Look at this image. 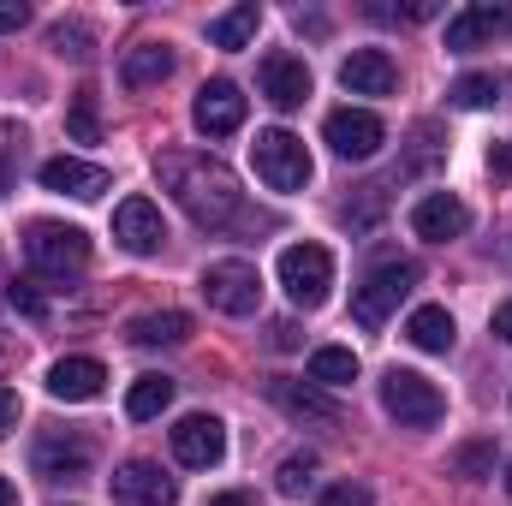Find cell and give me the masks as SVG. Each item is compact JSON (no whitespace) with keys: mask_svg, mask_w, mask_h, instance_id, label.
<instances>
[{"mask_svg":"<svg viewBox=\"0 0 512 506\" xmlns=\"http://www.w3.org/2000/svg\"><path fill=\"white\" fill-rule=\"evenodd\" d=\"M6 298H12V310L42 316V298H36V286H30V280H12V292H6Z\"/></svg>","mask_w":512,"mask_h":506,"instance_id":"cell-35","label":"cell"},{"mask_svg":"<svg viewBox=\"0 0 512 506\" xmlns=\"http://www.w3.org/2000/svg\"><path fill=\"white\" fill-rule=\"evenodd\" d=\"M382 209H387V185H358V197L340 209V221H346L352 233H370V227L382 221Z\"/></svg>","mask_w":512,"mask_h":506,"instance_id":"cell-29","label":"cell"},{"mask_svg":"<svg viewBox=\"0 0 512 506\" xmlns=\"http://www.w3.org/2000/svg\"><path fill=\"white\" fill-rule=\"evenodd\" d=\"M489 328H495V340H507V346H512V298L495 310V322H489Z\"/></svg>","mask_w":512,"mask_h":506,"instance_id":"cell-39","label":"cell"},{"mask_svg":"<svg viewBox=\"0 0 512 506\" xmlns=\"http://www.w3.org/2000/svg\"><path fill=\"white\" fill-rule=\"evenodd\" d=\"M114 239L126 245L131 256H155L167 245V227H161V209L149 203V197H126L120 209H114Z\"/></svg>","mask_w":512,"mask_h":506,"instance_id":"cell-16","label":"cell"},{"mask_svg":"<svg viewBox=\"0 0 512 506\" xmlns=\"http://www.w3.org/2000/svg\"><path fill=\"white\" fill-rule=\"evenodd\" d=\"M155 179H161V191H167L203 233H233V227L251 221V215H245V191H239V179H233V167H227L221 155L167 149V155L155 161Z\"/></svg>","mask_w":512,"mask_h":506,"instance_id":"cell-1","label":"cell"},{"mask_svg":"<svg viewBox=\"0 0 512 506\" xmlns=\"http://www.w3.org/2000/svg\"><path fill=\"white\" fill-rule=\"evenodd\" d=\"M405 340H411L417 352H453L459 328H453L447 304H423V310H411V322H405Z\"/></svg>","mask_w":512,"mask_h":506,"instance_id":"cell-22","label":"cell"},{"mask_svg":"<svg viewBox=\"0 0 512 506\" xmlns=\"http://www.w3.org/2000/svg\"><path fill=\"white\" fill-rule=\"evenodd\" d=\"M173 459H179V465H191V471L221 465V459H227V423H221V417H209V411L179 417V423H173Z\"/></svg>","mask_w":512,"mask_h":506,"instance_id":"cell-9","label":"cell"},{"mask_svg":"<svg viewBox=\"0 0 512 506\" xmlns=\"http://www.w3.org/2000/svg\"><path fill=\"white\" fill-rule=\"evenodd\" d=\"M256 30H262V6H256V0H239V6H227L221 18H209V42H215V48H251Z\"/></svg>","mask_w":512,"mask_h":506,"instance_id":"cell-24","label":"cell"},{"mask_svg":"<svg viewBox=\"0 0 512 506\" xmlns=\"http://www.w3.org/2000/svg\"><path fill=\"white\" fill-rule=\"evenodd\" d=\"M18 161H24V126L6 120V126H0V197L12 191V167H18Z\"/></svg>","mask_w":512,"mask_h":506,"instance_id":"cell-32","label":"cell"},{"mask_svg":"<svg viewBox=\"0 0 512 506\" xmlns=\"http://www.w3.org/2000/svg\"><path fill=\"white\" fill-rule=\"evenodd\" d=\"M42 191H60V197H102L108 191V167H96V161H78V155H54V161H42Z\"/></svg>","mask_w":512,"mask_h":506,"instance_id":"cell-18","label":"cell"},{"mask_svg":"<svg viewBox=\"0 0 512 506\" xmlns=\"http://www.w3.org/2000/svg\"><path fill=\"white\" fill-rule=\"evenodd\" d=\"M268 399L286 411V417H298V423H322V429H334L340 423V405L316 387V381H292V376H268Z\"/></svg>","mask_w":512,"mask_h":506,"instance_id":"cell-14","label":"cell"},{"mask_svg":"<svg viewBox=\"0 0 512 506\" xmlns=\"http://www.w3.org/2000/svg\"><path fill=\"white\" fill-rule=\"evenodd\" d=\"M102 381H108V370H102L96 358H60V364L48 370V393L66 399V405H84V399L102 393Z\"/></svg>","mask_w":512,"mask_h":506,"instance_id":"cell-20","label":"cell"},{"mask_svg":"<svg viewBox=\"0 0 512 506\" xmlns=\"http://www.w3.org/2000/svg\"><path fill=\"white\" fill-rule=\"evenodd\" d=\"M256 78H262V96H268L280 114H292V108L310 102V66H304L298 54H268Z\"/></svg>","mask_w":512,"mask_h":506,"instance_id":"cell-17","label":"cell"},{"mask_svg":"<svg viewBox=\"0 0 512 506\" xmlns=\"http://www.w3.org/2000/svg\"><path fill=\"white\" fill-rule=\"evenodd\" d=\"M131 346H185L191 340V316L185 310H149V316H131Z\"/></svg>","mask_w":512,"mask_h":506,"instance_id":"cell-23","label":"cell"},{"mask_svg":"<svg viewBox=\"0 0 512 506\" xmlns=\"http://www.w3.org/2000/svg\"><path fill=\"white\" fill-rule=\"evenodd\" d=\"M489 173H495V179H512V143H495V149H489Z\"/></svg>","mask_w":512,"mask_h":506,"instance_id":"cell-38","label":"cell"},{"mask_svg":"<svg viewBox=\"0 0 512 506\" xmlns=\"http://www.w3.org/2000/svg\"><path fill=\"white\" fill-rule=\"evenodd\" d=\"M48 48H54L60 60H90V54H96V30H90L84 18H54V24H48Z\"/></svg>","mask_w":512,"mask_h":506,"instance_id":"cell-28","label":"cell"},{"mask_svg":"<svg viewBox=\"0 0 512 506\" xmlns=\"http://www.w3.org/2000/svg\"><path fill=\"white\" fill-rule=\"evenodd\" d=\"M465 227H471V209H465L453 191H429V197H417V209H411V233L429 239V245H447V239H459Z\"/></svg>","mask_w":512,"mask_h":506,"instance_id":"cell-15","label":"cell"},{"mask_svg":"<svg viewBox=\"0 0 512 506\" xmlns=\"http://www.w3.org/2000/svg\"><path fill=\"white\" fill-rule=\"evenodd\" d=\"M12 429H18V393H6V387H0V441H6Z\"/></svg>","mask_w":512,"mask_h":506,"instance_id":"cell-37","label":"cell"},{"mask_svg":"<svg viewBox=\"0 0 512 506\" xmlns=\"http://www.w3.org/2000/svg\"><path fill=\"white\" fill-rule=\"evenodd\" d=\"M489 465H495V441H471V447H459V453H453V471H459V477H471V483H483V477H489Z\"/></svg>","mask_w":512,"mask_h":506,"instance_id":"cell-33","label":"cell"},{"mask_svg":"<svg viewBox=\"0 0 512 506\" xmlns=\"http://www.w3.org/2000/svg\"><path fill=\"white\" fill-rule=\"evenodd\" d=\"M340 84H346L352 96H393L399 66L387 60L382 48H352V54L340 60Z\"/></svg>","mask_w":512,"mask_h":506,"instance_id":"cell-19","label":"cell"},{"mask_svg":"<svg viewBox=\"0 0 512 506\" xmlns=\"http://www.w3.org/2000/svg\"><path fill=\"white\" fill-rule=\"evenodd\" d=\"M310 471H316V453H292V459H280L274 489H280V495H304V489H310Z\"/></svg>","mask_w":512,"mask_h":506,"instance_id":"cell-31","label":"cell"},{"mask_svg":"<svg viewBox=\"0 0 512 506\" xmlns=\"http://www.w3.org/2000/svg\"><path fill=\"white\" fill-rule=\"evenodd\" d=\"M507 30H512V0H477V6L447 18V54H471V48L507 36Z\"/></svg>","mask_w":512,"mask_h":506,"instance_id":"cell-10","label":"cell"},{"mask_svg":"<svg viewBox=\"0 0 512 506\" xmlns=\"http://www.w3.org/2000/svg\"><path fill=\"white\" fill-rule=\"evenodd\" d=\"M0 506H18V489H12L6 477H0Z\"/></svg>","mask_w":512,"mask_h":506,"instance_id":"cell-42","label":"cell"},{"mask_svg":"<svg viewBox=\"0 0 512 506\" xmlns=\"http://www.w3.org/2000/svg\"><path fill=\"white\" fill-rule=\"evenodd\" d=\"M30 24V6L24 0H0V36H12V30H24Z\"/></svg>","mask_w":512,"mask_h":506,"instance_id":"cell-36","label":"cell"},{"mask_svg":"<svg viewBox=\"0 0 512 506\" xmlns=\"http://www.w3.org/2000/svg\"><path fill=\"white\" fill-rule=\"evenodd\" d=\"M501 78L495 72H465V78H453V90H447V102L453 108H465V114H477V108H495L501 102Z\"/></svg>","mask_w":512,"mask_h":506,"instance_id":"cell-26","label":"cell"},{"mask_svg":"<svg viewBox=\"0 0 512 506\" xmlns=\"http://www.w3.org/2000/svg\"><path fill=\"white\" fill-rule=\"evenodd\" d=\"M382 411L399 423V429H435L441 417H447V399H441V387L429 376H417V370H387L382 376Z\"/></svg>","mask_w":512,"mask_h":506,"instance_id":"cell-4","label":"cell"},{"mask_svg":"<svg viewBox=\"0 0 512 506\" xmlns=\"http://www.w3.org/2000/svg\"><path fill=\"white\" fill-rule=\"evenodd\" d=\"M209 506H251V495H239V489H227V495H215Z\"/></svg>","mask_w":512,"mask_h":506,"instance_id":"cell-41","label":"cell"},{"mask_svg":"<svg viewBox=\"0 0 512 506\" xmlns=\"http://www.w3.org/2000/svg\"><path fill=\"white\" fill-rule=\"evenodd\" d=\"M66 131H72V143H102V114H96V90H90V84H84V90L72 96Z\"/></svg>","mask_w":512,"mask_h":506,"instance_id":"cell-30","label":"cell"},{"mask_svg":"<svg viewBox=\"0 0 512 506\" xmlns=\"http://www.w3.org/2000/svg\"><path fill=\"white\" fill-rule=\"evenodd\" d=\"M173 405V381L167 376H137L126 393V417L131 423H149V417H161Z\"/></svg>","mask_w":512,"mask_h":506,"instance_id":"cell-25","label":"cell"},{"mask_svg":"<svg viewBox=\"0 0 512 506\" xmlns=\"http://www.w3.org/2000/svg\"><path fill=\"white\" fill-rule=\"evenodd\" d=\"M310 381H316V387H352V381H358V352H346V346L310 352Z\"/></svg>","mask_w":512,"mask_h":506,"instance_id":"cell-27","label":"cell"},{"mask_svg":"<svg viewBox=\"0 0 512 506\" xmlns=\"http://www.w3.org/2000/svg\"><path fill=\"white\" fill-rule=\"evenodd\" d=\"M191 126L203 131V137H233V131L245 126V96H239V84H227V78L203 84L197 102H191Z\"/></svg>","mask_w":512,"mask_h":506,"instance_id":"cell-13","label":"cell"},{"mask_svg":"<svg viewBox=\"0 0 512 506\" xmlns=\"http://www.w3.org/2000/svg\"><path fill=\"white\" fill-rule=\"evenodd\" d=\"M322 506H376V495L364 483H334V489H322Z\"/></svg>","mask_w":512,"mask_h":506,"instance_id":"cell-34","label":"cell"},{"mask_svg":"<svg viewBox=\"0 0 512 506\" xmlns=\"http://www.w3.org/2000/svg\"><path fill=\"white\" fill-rule=\"evenodd\" d=\"M268 334H274V346H280V352H292V346H298V328H292V322H274Z\"/></svg>","mask_w":512,"mask_h":506,"instance_id":"cell-40","label":"cell"},{"mask_svg":"<svg viewBox=\"0 0 512 506\" xmlns=\"http://www.w3.org/2000/svg\"><path fill=\"white\" fill-rule=\"evenodd\" d=\"M251 161H256V179L268 185V191H280V197H292V191H304L310 185V173H316V161H310V149H304V137L286 126H268L256 131L251 143Z\"/></svg>","mask_w":512,"mask_h":506,"instance_id":"cell-3","label":"cell"},{"mask_svg":"<svg viewBox=\"0 0 512 506\" xmlns=\"http://www.w3.org/2000/svg\"><path fill=\"white\" fill-rule=\"evenodd\" d=\"M411 286H417V262H382V268L352 292V316H358V328H382Z\"/></svg>","mask_w":512,"mask_h":506,"instance_id":"cell-7","label":"cell"},{"mask_svg":"<svg viewBox=\"0 0 512 506\" xmlns=\"http://www.w3.org/2000/svg\"><path fill=\"white\" fill-rule=\"evenodd\" d=\"M507 495H512V471H507Z\"/></svg>","mask_w":512,"mask_h":506,"instance_id":"cell-43","label":"cell"},{"mask_svg":"<svg viewBox=\"0 0 512 506\" xmlns=\"http://www.w3.org/2000/svg\"><path fill=\"white\" fill-rule=\"evenodd\" d=\"M30 465H36V477H42V483H78V477L90 471V441H84V435L54 429V435H42V441H36Z\"/></svg>","mask_w":512,"mask_h":506,"instance_id":"cell-12","label":"cell"},{"mask_svg":"<svg viewBox=\"0 0 512 506\" xmlns=\"http://www.w3.org/2000/svg\"><path fill=\"white\" fill-rule=\"evenodd\" d=\"M280 286L298 310H322L328 286H334V256L328 245H286L280 251Z\"/></svg>","mask_w":512,"mask_h":506,"instance_id":"cell-5","label":"cell"},{"mask_svg":"<svg viewBox=\"0 0 512 506\" xmlns=\"http://www.w3.org/2000/svg\"><path fill=\"white\" fill-rule=\"evenodd\" d=\"M108 489H114L120 506H179V483H173L155 459H126Z\"/></svg>","mask_w":512,"mask_h":506,"instance_id":"cell-11","label":"cell"},{"mask_svg":"<svg viewBox=\"0 0 512 506\" xmlns=\"http://www.w3.org/2000/svg\"><path fill=\"white\" fill-rule=\"evenodd\" d=\"M322 137H328V149H334L340 161H370V155H382L387 126L370 108H334V114L322 120Z\"/></svg>","mask_w":512,"mask_h":506,"instance_id":"cell-8","label":"cell"},{"mask_svg":"<svg viewBox=\"0 0 512 506\" xmlns=\"http://www.w3.org/2000/svg\"><path fill=\"white\" fill-rule=\"evenodd\" d=\"M120 78H126V90H155V84H167V78H173V48H167V42H137V48H126Z\"/></svg>","mask_w":512,"mask_h":506,"instance_id":"cell-21","label":"cell"},{"mask_svg":"<svg viewBox=\"0 0 512 506\" xmlns=\"http://www.w3.org/2000/svg\"><path fill=\"white\" fill-rule=\"evenodd\" d=\"M24 256L42 280L66 286L90 268V239H84V227H66V221H30L24 227Z\"/></svg>","mask_w":512,"mask_h":506,"instance_id":"cell-2","label":"cell"},{"mask_svg":"<svg viewBox=\"0 0 512 506\" xmlns=\"http://www.w3.org/2000/svg\"><path fill=\"white\" fill-rule=\"evenodd\" d=\"M197 286H203L209 310H221V316H256L262 310V274H256V262H239V256L209 262Z\"/></svg>","mask_w":512,"mask_h":506,"instance_id":"cell-6","label":"cell"}]
</instances>
